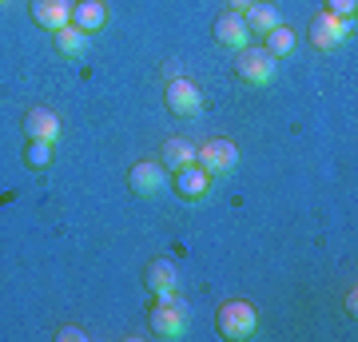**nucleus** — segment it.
Returning a JSON list of instances; mask_svg holds the SVG:
<instances>
[{
  "instance_id": "18",
  "label": "nucleus",
  "mask_w": 358,
  "mask_h": 342,
  "mask_svg": "<svg viewBox=\"0 0 358 342\" xmlns=\"http://www.w3.org/2000/svg\"><path fill=\"white\" fill-rule=\"evenodd\" d=\"M20 159H24L28 171H48L52 167V140H28Z\"/></svg>"
},
{
  "instance_id": "6",
  "label": "nucleus",
  "mask_w": 358,
  "mask_h": 342,
  "mask_svg": "<svg viewBox=\"0 0 358 342\" xmlns=\"http://www.w3.org/2000/svg\"><path fill=\"white\" fill-rule=\"evenodd\" d=\"M167 183V167L155 164V159H140V164H131L128 171V191L136 199H155Z\"/></svg>"
},
{
  "instance_id": "20",
  "label": "nucleus",
  "mask_w": 358,
  "mask_h": 342,
  "mask_svg": "<svg viewBox=\"0 0 358 342\" xmlns=\"http://www.w3.org/2000/svg\"><path fill=\"white\" fill-rule=\"evenodd\" d=\"M84 339H88V334H84L80 327H60L56 330V342H84Z\"/></svg>"
},
{
  "instance_id": "12",
  "label": "nucleus",
  "mask_w": 358,
  "mask_h": 342,
  "mask_svg": "<svg viewBox=\"0 0 358 342\" xmlns=\"http://www.w3.org/2000/svg\"><path fill=\"white\" fill-rule=\"evenodd\" d=\"M72 24L80 32H103L108 28V4L103 0H72Z\"/></svg>"
},
{
  "instance_id": "10",
  "label": "nucleus",
  "mask_w": 358,
  "mask_h": 342,
  "mask_svg": "<svg viewBox=\"0 0 358 342\" xmlns=\"http://www.w3.org/2000/svg\"><path fill=\"white\" fill-rule=\"evenodd\" d=\"M20 127H24L28 140H52V143L60 140V120H56L52 108H28Z\"/></svg>"
},
{
  "instance_id": "17",
  "label": "nucleus",
  "mask_w": 358,
  "mask_h": 342,
  "mask_svg": "<svg viewBox=\"0 0 358 342\" xmlns=\"http://www.w3.org/2000/svg\"><path fill=\"white\" fill-rule=\"evenodd\" d=\"M294 44H299V36H294V28L291 24H279V28H271L267 36H263V48L275 56V60H282V56H291Z\"/></svg>"
},
{
  "instance_id": "19",
  "label": "nucleus",
  "mask_w": 358,
  "mask_h": 342,
  "mask_svg": "<svg viewBox=\"0 0 358 342\" xmlns=\"http://www.w3.org/2000/svg\"><path fill=\"white\" fill-rule=\"evenodd\" d=\"M322 8L334 16H343V20H355L358 16V0H322Z\"/></svg>"
},
{
  "instance_id": "9",
  "label": "nucleus",
  "mask_w": 358,
  "mask_h": 342,
  "mask_svg": "<svg viewBox=\"0 0 358 342\" xmlns=\"http://www.w3.org/2000/svg\"><path fill=\"white\" fill-rule=\"evenodd\" d=\"M215 40L223 44V48H247L251 44V28H247V20H243V13H235V8H227V13H219V20H215Z\"/></svg>"
},
{
  "instance_id": "23",
  "label": "nucleus",
  "mask_w": 358,
  "mask_h": 342,
  "mask_svg": "<svg viewBox=\"0 0 358 342\" xmlns=\"http://www.w3.org/2000/svg\"><path fill=\"white\" fill-rule=\"evenodd\" d=\"M0 4H4V0H0Z\"/></svg>"
},
{
  "instance_id": "15",
  "label": "nucleus",
  "mask_w": 358,
  "mask_h": 342,
  "mask_svg": "<svg viewBox=\"0 0 358 342\" xmlns=\"http://www.w3.org/2000/svg\"><path fill=\"white\" fill-rule=\"evenodd\" d=\"M159 164H164L167 171L192 167V164H195V143H192V140H179V136H171V140L159 148Z\"/></svg>"
},
{
  "instance_id": "7",
  "label": "nucleus",
  "mask_w": 358,
  "mask_h": 342,
  "mask_svg": "<svg viewBox=\"0 0 358 342\" xmlns=\"http://www.w3.org/2000/svg\"><path fill=\"white\" fill-rule=\"evenodd\" d=\"M195 164L203 167L207 176H227L231 167L239 164V148L231 140H207L195 148Z\"/></svg>"
},
{
  "instance_id": "4",
  "label": "nucleus",
  "mask_w": 358,
  "mask_h": 342,
  "mask_svg": "<svg viewBox=\"0 0 358 342\" xmlns=\"http://www.w3.org/2000/svg\"><path fill=\"white\" fill-rule=\"evenodd\" d=\"M310 48L315 52H327V48H338L343 40L355 36V20H343V16L327 13V8H319V13L310 16Z\"/></svg>"
},
{
  "instance_id": "14",
  "label": "nucleus",
  "mask_w": 358,
  "mask_h": 342,
  "mask_svg": "<svg viewBox=\"0 0 358 342\" xmlns=\"http://www.w3.org/2000/svg\"><path fill=\"white\" fill-rule=\"evenodd\" d=\"M88 44H92V36H88V32H80L76 24H64L60 32H52V48L60 52L64 60H76V56H84V52H88Z\"/></svg>"
},
{
  "instance_id": "2",
  "label": "nucleus",
  "mask_w": 358,
  "mask_h": 342,
  "mask_svg": "<svg viewBox=\"0 0 358 342\" xmlns=\"http://www.w3.org/2000/svg\"><path fill=\"white\" fill-rule=\"evenodd\" d=\"M215 330L223 334V339H235V342L251 339V334L259 330V306L247 303V299H227V303H219Z\"/></svg>"
},
{
  "instance_id": "11",
  "label": "nucleus",
  "mask_w": 358,
  "mask_h": 342,
  "mask_svg": "<svg viewBox=\"0 0 358 342\" xmlns=\"http://www.w3.org/2000/svg\"><path fill=\"white\" fill-rule=\"evenodd\" d=\"M32 20L48 32L72 24V0H32Z\"/></svg>"
},
{
  "instance_id": "1",
  "label": "nucleus",
  "mask_w": 358,
  "mask_h": 342,
  "mask_svg": "<svg viewBox=\"0 0 358 342\" xmlns=\"http://www.w3.org/2000/svg\"><path fill=\"white\" fill-rule=\"evenodd\" d=\"M148 327H152L155 339H179L187 330V306L176 291L171 294H152L148 303Z\"/></svg>"
},
{
  "instance_id": "13",
  "label": "nucleus",
  "mask_w": 358,
  "mask_h": 342,
  "mask_svg": "<svg viewBox=\"0 0 358 342\" xmlns=\"http://www.w3.org/2000/svg\"><path fill=\"white\" fill-rule=\"evenodd\" d=\"M143 287L152 294H171L179 287V271L171 259H152L148 263V271H143Z\"/></svg>"
},
{
  "instance_id": "3",
  "label": "nucleus",
  "mask_w": 358,
  "mask_h": 342,
  "mask_svg": "<svg viewBox=\"0 0 358 342\" xmlns=\"http://www.w3.org/2000/svg\"><path fill=\"white\" fill-rule=\"evenodd\" d=\"M235 76L243 80V84H251V88H267L271 80H275V56L263 44H247V48H239Z\"/></svg>"
},
{
  "instance_id": "8",
  "label": "nucleus",
  "mask_w": 358,
  "mask_h": 342,
  "mask_svg": "<svg viewBox=\"0 0 358 342\" xmlns=\"http://www.w3.org/2000/svg\"><path fill=\"white\" fill-rule=\"evenodd\" d=\"M171 183H176V195L183 203H203L207 199V191H211V176H207L199 164H192V167H179V171H171Z\"/></svg>"
},
{
  "instance_id": "22",
  "label": "nucleus",
  "mask_w": 358,
  "mask_h": 342,
  "mask_svg": "<svg viewBox=\"0 0 358 342\" xmlns=\"http://www.w3.org/2000/svg\"><path fill=\"white\" fill-rule=\"evenodd\" d=\"M251 4H255V0H231V8H235V13H247Z\"/></svg>"
},
{
  "instance_id": "5",
  "label": "nucleus",
  "mask_w": 358,
  "mask_h": 342,
  "mask_svg": "<svg viewBox=\"0 0 358 342\" xmlns=\"http://www.w3.org/2000/svg\"><path fill=\"white\" fill-rule=\"evenodd\" d=\"M164 104H167V112L179 115V120H195V115L203 112V92H199V84H195V80L176 76V80H167Z\"/></svg>"
},
{
  "instance_id": "16",
  "label": "nucleus",
  "mask_w": 358,
  "mask_h": 342,
  "mask_svg": "<svg viewBox=\"0 0 358 342\" xmlns=\"http://www.w3.org/2000/svg\"><path fill=\"white\" fill-rule=\"evenodd\" d=\"M243 20H247V28H251V36H267L271 28H279V24H282L279 8H275V4H263V0H255V4L247 8Z\"/></svg>"
},
{
  "instance_id": "21",
  "label": "nucleus",
  "mask_w": 358,
  "mask_h": 342,
  "mask_svg": "<svg viewBox=\"0 0 358 342\" xmlns=\"http://www.w3.org/2000/svg\"><path fill=\"white\" fill-rule=\"evenodd\" d=\"M164 72H167V80H176V76H179V64H176V60H167V64H164Z\"/></svg>"
}]
</instances>
